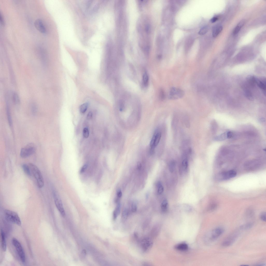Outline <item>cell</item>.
Returning a JSON list of instances; mask_svg holds the SVG:
<instances>
[{
    "label": "cell",
    "instance_id": "obj_1",
    "mask_svg": "<svg viewBox=\"0 0 266 266\" xmlns=\"http://www.w3.org/2000/svg\"><path fill=\"white\" fill-rule=\"evenodd\" d=\"M29 166L30 168L31 173H32L36 180L38 187L40 188H42L44 183L42 176L40 170L35 165L32 163H29Z\"/></svg>",
    "mask_w": 266,
    "mask_h": 266
},
{
    "label": "cell",
    "instance_id": "obj_2",
    "mask_svg": "<svg viewBox=\"0 0 266 266\" xmlns=\"http://www.w3.org/2000/svg\"><path fill=\"white\" fill-rule=\"evenodd\" d=\"M4 216L7 220L19 226L21 225L20 219L16 212L6 209L4 211Z\"/></svg>",
    "mask_w": 266,
    "mask_h": 266
},
{
    "label": "cell",
    "instance_id": "obj_3",
    "mask_svg": "<svg viewBox=\"0 0 266 266\" xmlns=\"http://www.w3.org/2000/svg\"><path fill=\"white\" fill-rule=\"evenodd\" d=\"M240 235L238 230L234 231L229 235L221 243V246L224 247H227L232 245L237 239Z\"/></svg>",
    "mask_w": 266,
    "mask_h": 266
},
{
    "label": "cell",
    "instance_id": "obj_4",
    "mask_svg": "<svg viewBox=\"0 0 266 266\" xmlns=\"http://www.w3.org/2000/svg\"><path fill=\"white\" fill-rule=\"evenodd\" d=\"M36 150L35 145L30 143L21 149L20 153L21 157L26 158L30 157L35 153Z\"/></svg>",
    "mask_w": 266,
    "mask_h": 266
},
{
    "label": "cell",
    "instance_id": "obj_5",
    "mask_svg": "<svg viewBox=\"0 0 266 266\" xmlns=\"http://www.w3.org/2000/svg\"><path fill=\"white\" fill-rule=\"evenodd\" d=\"M12 242L16 248L22 262L25 263L26 261V255L21 244L17 239L14 238L12 240Z\"/></svg>",
    "mask_w": 266,
    "mask_h": 266
},
{
    "label": "cell",
    "instance_id": "obj_6",
    "mask_svg": "<svg viewBox=\"0 0 266 266\" xmlns=\"http://www.w3.org/2000/svg\"><path fill=\"white\" fill-rule=\"evenodd\" d=\"M54 198L55 205L62 216L64 217L65 216V212L62 202L60 197L57 192L55 191L53 192Z\"/></svg>",
    "mask_w": 266,
    "mask_h": 266
},
{
    "label": "cell",
    "instance_id": "obj_7",
    "mask_svg": "<svg viewBox=\"0 0 266 266\" xmlns=\"http://www.w3.org/2000/svg\"><path fill=\"white\" fill-rule=\"evenodd\" d=\"M184 94V92L182 90L173 87L170 89L169 98L172 100H176L182 98Z\"/></svg>",
    "mask_w": 266,
    "mask_h": 266
},
{
    "label": "cell",
    "instance_id": "obj_8",
    "mask_svg": "<svg viewBox=\"0 0 266 266\" xmlns=\"http://www.w3.org/2000/svg\"><path fill=\"white\" fill-rule=\"evenodd\" d=\"M236 175L235 171L231 170L219 173L217 175L216 178L218 180H226L235 177Z\"/></svg>",
    "mask_w": 266,
    "mask_h": 266
},
{
    "label": "cell",
    "instance_id": "obj_9",
    "mask_svg": "<svg viewBox=\"0 0 266 266\" xmlns=\"http://www.w3.org/2000/svg\"><path fill=\"white\" fill-rule=\"evenodd\" d=\"M224 228L221 227H218L214 229L211 232L209 240L211 241H214L221 236L224 232Z\"/></svg>",
    "mask_w": 266,
    "mask_h": 266
},
{
    "label": "cell",
    "instance_id": "obj_10",
    "mask_svg": "<svg viewBox=\"0 0 266 266\" xmlns=\"http://www.w3.org/2000/svg\"><path fill=\"white\" fill-rule=\"evenodd\" d=\"M162 136L160 133L155 132L153 135L150 143L151 148L154 149L159 143Z\"/></svg>",
    "mask_w": 266,
    "mask_h": 266
},
{
    "label": "cell",
    "instance_id": "obj_11",
    "mask_svg": "<svg viewBox=\"0 0 266 266\" xmlns=\"http://www.w3.org/2000/svg\"><path fill=\"white\" fill-rule=\"evenodd\" d=\"M141 244L143 250L146 252L152 247L153 243L150 239L146 238L143 239L141 241Z\"/></svg>",
    "mask_w": 266,
    "mask_h": 266
},
{
    "label": "cell",
    "instance_id": "obj_12",
    "mask_svg": "<svg viewBox=\"0 0 266 266\" xmlns=\"http://www.w3.org/2000/svg\"><path fill=\"white\" fill-rule=\"evenodd\" d=\"M34 25L36 28L40 33H45L46 29L41 19H36L34 23Z\"/></svg>",
    "mask_w": 266,
    "mask_h": 266
},
{
    "label": "cell",
    "instance_id": "obj_13",
    "mask_svg": "<svg viewBox=\"0 0 266 266\" xmlns=\"http://www.w3.org/2000/svg\"><path fill=\"white\" fill-rule=\"evenodd\" d=\"M1 236L2 248L4 251H6L7 249V243L5 235L2 229H1Z\"/></svg>",
    "mask_w": 266,
    "mask_h": 266
},
{
    "label": "cell",
    "instance_id": "obj_14",
    "mask_svg": "<svg viewBox=\"0 0 266 266\" xmlns=\"http://www.w3.org/2000/svg\"><path fill=\"white\" fill-rule=\"evenodd\" d=\"M253 222H249L240 226L239 229L241 230H247L252 228L254 225Z\"/></svg>",
    "mask_w": 266,
    "mask_h": 266
},
{
    "label": "cell",
    "instance_id": "obj_15",
    "mask_svg": "<svg viewBox=\"0 0 266 266\" xmlns=\"http://www.w3.org/2000/svg\"><path fill=\"white\" fill-rule=\"evenodd\" d=\"M223 27L221 26H218L214 27L212 32V35L214 38L218 36L223 30Z\"/></svg>",
    "mask_w": 266,
    "mask_h": 266
},
{
    "label": "cell",
    "instance_id": "obj_16",
    "mask_svg": "<svg viewBox=\"0 0 266 266\" xmlns=\"http://www.w3.org/2000/svg\"><path fill=\"white\" fill-rule=\"evenodd\" d=\"M7 98H8L7 97L6 99L7 113L9 125H10V126H11L12 124V120L10 114V110L8 99H7Z\"/></svg>",
    "mask_w": 266,
    "mask_h": 266
},
{
    "label": "cell",
    "instance_id": "obj_17",
    "mask_svg": "<svg viewBox=\"0 0 266 266\" xmlns=\"http://www.w3.org/2000/svg\"><path fill=\"white\" fill-rule=\"evenodd\" d=\"M245 23V20L243 19L238 23L234 30L233 33L234 35H236L239 33Z\"/></svg>",
    "mask_w": 266,
    "mask_h": 266
},
{
    "label": "cell",
    "instance_id": "obj_18",
    "mask_svg": "<svg viewBox=\"0 0 266 266\" xmlns=\"http://www.w3.org/2000/svg\"><path fill=\"white\" fill-rule=\"evenodd\" d=\"M121 208V205L120 203H118L116 208L114 210L113 213V218L114 220H116L120 213Z\"/></svg>",
    "mask_w": 266,
    "mask_h": 266
},
{
    "label": "cell",
    "instance_id": "obj_19",
    "mask_svg": "<svg viewBox=\"0 0 266 266\" xmlns=\"http://www.w3.org/2000/svg\"><path fill=\"white\" fill-rule=\"evenodd\" d=\"M175 248L177 250L181 251H186L188 248V246L186 244L181 243L175 246Z\"/></svg>",
    "mask_w": 266,
    "mask_h": 266
},
{
    "label": "cell",
    "instance_id": "obj_20",
    "mask_svg": "<svg viewBox=\"0 0 266 266\" xmlns=\"http://www.w3.org/2000/svg\"><path fill=\"white\" fill-rule=\"evenodd\" d=\"M258 86L260 89H262L263 91L265 92L266 89V84L265 80H257V83Z\"/></svg>",
    "mask_w": 266,
    "mask_h": 266
},
{
    "label": "cell",
    "instance_id": "obj_21",
    "mask_svg": "<svg viewBox=\"0 0 266 266\" xmlns=\"http://www.w3.org/2000/svg\"><path fill=\"white\" fill-rule=\"evenodd\" d=\"M245 216L247 219H252L254 216V212L252 209H248L246 212Z\"/></svg>",
    "mask_w": 266,
    "mask_h": 266
},
{
    "label": "cell",
    "instance_id": "obj_22",
    "mask_svg": "<svg viewBox=\"0 0 266 266\" xmlns=\"http://www.w3.org/2000/svg\"><path fill=\"white\" fill-rule=\"evenodd\" d=\"M227 139V132L222 134L221 135L217 136L215 138V140L216 141H221Z\"/></svg>",
    "mask_w": 266,
    "mask_h": 266
},
{
    "label": "cell",
    "instance_id": "obj_23",
    "mask_svg": "<svg viewBox=\"0 0 266 266\" xmlns=\"http://www.w3.org/2000/svg\"><path fill=\"white\" fill-rule=\"evenodd\" d=\"M22 168L26 174L28 176H31V171L30 166L26 164H23L22 165Z\"/></svg>",
    "mask_w": 266,
    "mask_h": 266
},
{
    "label": "cell",
    "instance_id": "obj_24",
    "mask_svg": "<svg viewBox=\"0 0 266 266\" xmlns=\"http://www.w3.org/2000/svg\"><path fill=\"white\" fill-rule=\"evenodd\" d=\"M88 106L89 104L88 103H85L81 105L79 108L81 113H85L87 111Z\"/></svg>",
    "mask_w": 266,
    "mask_h": 266
},
{
    "label": "cell",
    "instance_id": "obj_25",
    "mask_svg": "<svg viewBox=\"0 0 266 266\" xmlns=\"http://www.w3.org/2000/svg\"><path fill=\"white\" fill-rule=\"evenodd\" d=\"M168 202L167 200H165L163 201L161 204V209L163 212H165L167 210L168 207Z\"/></svg>",
    "mask_w": 266,
    "mask_h": 266
},
{
    "label": "cell",
    "instance_id": "obj_26",
    "mask_svg": "<svg viewBox=\"0 0 266 266\" xmlns=\"http://www.w3.org/2000/svg\"><path fill=\"white\" fill-rule=\"evenodd\" d=\"M13 98L14 103L16 104H19L20 102V99L19 95L16 93L13 94Z\"/></svg>",
    "mask_w": 266,
    "mask_h": 266
},
{
    "label": "cell",
    "instance_id": "obj_27",
    "mask_svg": "<svg viewBox=\"0 0 266 266\" xmlns=\"http://www.w3.org/2000/svg\"><path fill=\"white\" fill-rule=\"evenodd\" d=\"M143 82L144 86L146 87L148 86L149 82V77L148 75L146 73H145L143 74Z\"/></svg>",
    "mask_w": 266,
    "mask_h": 266
},
{
    "label": "cell",
    "instance_id": "obj_28",
    "mask_svg": "<svg viewBox=\"0 0 266 266\" xmlns=\"http://www.w3.org/2000/svg\"><path fill=\"white\" fill-rule=\"evenodd\" d=\"M128 214L129 212L128 210L127 209H124L123 212L122 213V220L123 221L126 220L128 218Z\"/></svg>",
    "mask_w": 266,
    "mask_h": 266
},
{
    "label": "cell",
    "instance_id": "obj_29",
    "mask_svg": "<svg viewBox=\"0 0 266 266\" xmlns=\"http://www.w3.org/2000/svg\"><path fill=\"white\" fill-rule=\"evenodd\" d=\"M188 160L186 158L183 160L182 162V167L183 170L185 171H186L188 169Z\"/></svg>",
    "mask_w": 266,
    "mask_h": 266
},
{
    "label": "cell",
    "instance_id": "obj_30",
    "mask_svg": "<svg viewBox=\"0 0 266 266\" xmlns=\"http://www.w3.org/2000/svg\"><path fill=\"white\" fill-rule=\"evenodd\" d=\"M157 186L158 188V192L159 194H162L164 190L163 187L160 182H158L157 183Z\"/></svg>",
    "mask_w": 266,
    "mask_h": 266
},
{
    "label": "cell",
    "instance_id": "obj_31",
    "mask_svg": "<svg viewBox=\"0 0 266 266\" xmlns=\"http://www.w3.org/2000/svg\"><path fill=\"white\" fill-rule=\"evenodd\" d=\"M175 162L173 161L170 162V163L169 168L170 172L171 173L174 172L175 167Z\"/></svg>",
    "mask_w": 266,
    "mask_h": 266
},
{
    "label": "cell",
    "instance_id": "obj_32",
    "mask_svg": "<svg viewBox=\"0 0 266 266\" xmlns=\"http://www.w3.org/2000/svg\"><path fill=\"white\" fill-rule=\"evenodd\" d=\"M208 31V28L207 26L203 27L200 30L198 33L199 35H203L206 34Z\"/></svg>",
    "mask_w": 266,
    "mask_h": 266
},
{
    "label": "cell",
    "instance_id": "obj_33",
    "mask_svg": "<svg viewBox=\"0 0 266 266\" xmlns=\"http://www.w3.org/2000/svg\"><path fill=\"white\" fill-rule=\"evenodd\" d=\"M160 99L162 100H164L165 98V94L164 90L161 89L159 92Z\"/></svg>",
    "mask_w": 266,
    "mask_h": 266
},
{
    "label": "cell",
    "instance_id": "obj_34",
    "mask_svg": "<svg viewBox=\"0 0 266 266\" xmlns=\"http://www.w3.org/2000/svg\"><path fill=\"white\" fill-rule=\"evenodd\" d=\"M89 131L88 128H85L83 131V135L85 138H87L89 136Z\"/></svg>",
    "mask_w": 266,
    "mask_h": 266
},
{
    "label": "cell",
    "instance_id": "obj_35",
    "mask_svg": "<svg viewBox=\"0 0 266 266\" xmlns=\"http://www.w3.org/2000/svg\"><path fill=\"white\" fill-rule=\"evenodd\" d=\"M260 218L262 221L265 222L266 221V213L263 212L261 213L260 215Z\"/></svg>",
    "mask_w": 266,
    "mask_h": 266
},
{
    "label": "cell",
    "instance_id": "obj_36",
    "mask_svg": "<svg viewBox=\"0 0 266 266\" xmlns=\"http://www.w3.org/2000/svg\"><path fill=\"white\" fill-rule=\"evenodd\" d=\"M88 167V165L85 164L81 168L80 171V173L82 174L84 173Z\"/></svg>",
    "mask_w": 266,
    "mask_h": 266
},
{
    "label": "cell",
    "instance_id": "obj_37",
    "mask_svg": "<svg viewBox=\"0 0 266 266\" xmlns=\"http://www.w3.org/2000/svg\"><path fill=\"white\" fill-rule=\"evenodd\" d=\"M216 207L217 206L216 204H212L209 207L208 210L209 211H213L216 209Z\"/></svg>",
    "mask_w": 266,
    "mask_h": 266
},
{
    "label": "cell",
    "instance_id": "obj_38",
    "mask_svg": "<svg viewBox=\"0 0 266 266\" xmlns=\"http://www.w3.org/2000/svg\"><path fill=\"white\" fill-rule=\"evenodd\" d=\"M227 139H231L233 137L234 134L232 132L229 131L227 132Z\"/></svg>",
    "mask_w": 266,
    "mask_h": 266
},
{
    "label": "cell",
    "instance_id": "obj_39",
    "mask_svg": "<svg viewBox=\"0 0 266 266\" xmlns=\"http://www.w3.org/2000/svg\"><path fill=\"white\" fill-rule=\"evenodd\" d=\"M137 209V207L136 205L135 204H133L131 206V211L132 212L135 213L136 212Z\"/></svg>",
    "mask_w": 266,
    "mask_h": 266
},
{
    "label": "cell",
    "instance_id": "obj_40",
    "mask_svg": "<svg viewBox=\"0 0 266 266\" xmlns=\"http://www.w3.org/2000/svg\"><path fill=\"white\" fill-rule=\"evenodd\" d=\"M124 108V104L122 101H121L120 104V109L121 111H122L123 110Z\"/></svg>",
    "mask_w": 266,
    "mask_h": 266
},
{
    "label": "cell",
    "instance_id": "obj_41",
    "mask_svg": "<svg viewBox=\"0 0 266 266\" xmlns=\"http://www.w3.org/2000/svg\"><path fill=\"white\" fill-rule=\"evenodd\" d=\"M117 195L119 198H120L122 196V193L121 190L120 189H119L117 192Z\"/></svg>",
    "mask_w": 266,
    "mask_h": 266
},
{
    "label": "cell",
    "instance_id": "obj_42",
    "mask_svg": "<svg viewBox=\"0 0 266 266\" xmlns=\"http://www.w3.org/2000/svg\"><path fill=\"white\" fill-rule=\"evenodd\" d=\"M37 109V107L36 104H32V109L33 112H36Z\"/></svg>",
    "mask_w": 266,
    "mask_h": 266
},
{
    "label": "cell",
    "instance_id": "obj_43",
    "mask_svg": "<svg viewBox=\"0 0 266 266\" xmlns=\"http://www.w3.org/2000/svg\"><path fill=\"white\" fill-rule=\"evenodd\" d=\"M0 19L1 23L2 24V26H4V18L3 16L1 14H0Z\"/></svg>",
    "mask_w": 266,
    "mask_h": 266
},
{
    "label": "cell",
    "instance_id": "obj_44",
    "mask_svg": "<svg viewBox=\"0 0 266 266\" xmlns=\"http://www.w3.org/2000/svg\"><path fill=\"white\" fill-rule=\"evenodd\" d=\"M92 117V113L91 112H89L88 114L87 118L88 120L91 119Z\"/></svg>",
    "mask_w": 266,
    "mask_h": 266
},
{
    "label": "cell",
    "instance_id": "obj_45",
    "mask_svg": "<svg viewBox=\"0 0 266 266\" xmlns=\"http://www.w3.org/2000/svg\"><path fill=\"white\" fill-rule=\"evenodd\" d=\"M218 18L216 17H214L212 18L211 19V22L212 23H215L217 20H218Z\"/></svg>",
    "mask_w": 266,
    "mask_h": 266
},
{
    "label": "cell",
    "instance_id": "obj_46",
    "mask_svg": "<svg viewBox=\"0 0 266 266\" xmlns=\"http://www.w3.org/2000/svg\"><path fill=\"white\" fill-rule=\"evenodd\" d=\"M141 167H142V165L141 163L140 162H138L137 164V168L139 170H140L141 169Z\"/></svg>",
    "mask_w": 266,
    "mask_h": 266
},
{
    "label": "cell",
    "instance_id": "obj_47",
    "mask_svg": "<svg viewBox=\"0 0 266 266\" xmlns=\"http://www.w3.org/2000/svg\"><path fill=\"white\" fill-rule=\"evenodd\" d=\"M265 264H264V263H258V264H257L256 265H255V266H265Z\"/></svg>",
    "mask_w": 266,
    "mask_h": 266
},
{
    "label": "cell",
    "instance_id": "obj_48",
    "mask_svg": "<svg viewBox=\"0 0 266 266\" xmlns=\"http://www.w3.org/2000/svg\"><path fill=\"white\" fill-rule=\"evenodd\" d=\"M260 121H262V122H264L265 121V119L264 118H262L261 119Z\"/></svg>",
    "mask_w": 266,
    "mask_h": 266
}]
</instances>
